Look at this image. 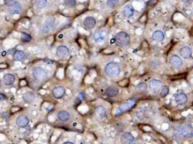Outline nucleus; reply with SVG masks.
Listing matches in <instances>:
<instances>
[{
    "mask_svg": "<svg viewBox=\"0 0 193 144\" xmlns=\"http://www.w3.org/2000/svg\"><path fill=\"white\" fill-rule=\"evenodd\" d=\"M121 67L120 65L114 61L108 63L105 68V72L106 75L112 77L119 75Z\"/></svg>",
    "mask_w": 193,
    "mask_h": 144,
    "instance_id": "f257e3e1",
    "label": "nucleus"
},
{
    "mask_svg": "<svg viewBox=\"0 0 193 144\" xmlns=\"http://www.w3.org/2000/svg\"><path fill=\"white\" fill-rule=\"evenodd\" d=\"M115 41L118 46L120 47H125L129 44L130 38L128 33L121 32L116 34L115 37Z\"/></svg>",
    "mask_w": 193,
    "mask_h": 144,
    "instance_id": "f03ea898",
    "label": "nucleus"
},
{
    "mask_svg": "<svg viewBox=\"0 0 193 144\" xmlns=\"http://www.w3.org/2000/svg\"><path fill=\"white\" fill-rule=\"evenodd\" d=\"M137 102V100L135 98L129 99L125 103L122 104L117 108L115 112V115L118 116L122 114V113L124 112L128 111L136 105Z\"/></svg>",
    "mask_w": 193,
    "mask_h": 144,
    "instance_id": "7ed1b4c3",
    "label": "nucleus"
},
{
    "mask_svg": "<svg viewBox=\"0 0 193 144\" xmlns=\"http://www.w3.org/2000/svg\"><path fill=\"white\" fill-rule=\"evenodd\" d=\"M180 133L183 137L190 138L193 136V126L191 124H186L180 129Z\"/></svg>",
    "mask_w": 193,
    "mask_h": 144,
    "instance_id": "20e7f679",
    "label": "nucleus"
},
{
    "mask_svg": "<svg viewBox=\"0 0 193 144\" xmlns=\"http://www.w3.org/2000/svg\"><path fill=\"white\" fill-rule=\"evenodd\" d=\"M46 72L41 67H36L33 71V77L38 81H43L46 77Z\"/></svg>",
    "mask_w": 193,
    "mask_h": 144,
    "instance_id": "39448f33",
    "label": "nucleus"
},
{
    "mask_svg": "<svg viewBox=\"0 0 193 144\" xmlns=\"http://www.w3.org/2000/svg\"><path fill=\"white\" fill-rule=\"evenodd\" d=\"M21 11V5L16 1H13L8 6V11L11 14H18Z\"/></svg>",
    "mask_w": 193,
    "mask_h": 144,
    "instance_id": "423d86ee",
    "label": "nucleus"
},
{
    "mask_svg": "<svg viewBox=\"0 0 193 144\" xmlns=\"http://www.w3.org/2000/svg\"><path fill=\"white\" fill-rule=\"evenodd\" d=\"M135 140V137L129 132H124L120 137V141L122 144H132Z\"/></svg>",
    "mask_w": 193,
    "mask_h": 144,
    "instance_id": "0eeeda50",
    "label": "nucleus"
},
{
    "mask_svg": "<svg viewBox=\"0 0 193 144\" xmlns=\"http://www.w3.org/2000/svg\"><path fill=\"white\" fill-rule=\"evenodd\" d=\"M56 54L59 58L65 59L70 55V51L67 47L64 46H61L57 49Z\"/></svg>",
    "mask_w": 193,
    "mask_h": 144,
    "instance_id": "6e6552de",
    "label": "nucleus"
},
{
    "mask_svg": "<svg viewBox=\"0 0 193 144\" xmlns=\"http://www.w3.org/2000/svg\"><path fill=\"white\" fill-rule=\"evenodd\" d=\"M163 84L159 80H152L149 84L150 89L152 93H157L162 88Z\"/></svg>",
    "mask_w": 193,
    "mask_h": 144,
    "instance_id": "1a4fd4ad",
    "label": "nucleus"
},
{
    "mask_svg": "<svg viewBox=\"0 0 193 144\" xmlns=\"http://www.w3.org/2000/svg\"><path fill=\"white\" fill-rule=\"evenodd\" d=\"M122 15L126 18H130L134 15L135 9L130 5H127L122 8Z\"/></svg>",
    "mask_w": 193,
    "mask_h": 144,
    "instance_id": "9d476101",
    "label": "nucleus"
},
{
    "mask_svg": "<svg viewBox=\"0 0 193 144\" xmlns=\"http://www.w3.org/2000/svg\"><path fill=\"white\" fill-rule=\"evenodd\" d=\"M107 32L105 30H100L96 32L94 34V39L96 42L103 41L107 37Z\"/></svg>",
    "mask_w": 193,
    "mask_h": 144,
    "instance_id": "9b49d317",
    "label": "nucleus"
},
{
    "mask_svg": "<svg viewBox=\"0 0 193 144\" xmlns=\"http://www.w3.org/2000/svg\"><path fill=\"white\" fill-rule=\"evenodd\" d=\"M169 63L173 67L175 68H180L182 65L183 61L182 59L177 55H172L170 58Z\"/></svg>",
    "mask_w": 193,
    "mask_h": 144,
    "instance_id": "f8f14e48",
    "label": "nucleus"
},
{
    "mask_svg": "<svg viewBox=\"0 0 193 144\" xmlns=\"http://www.w3.org/2000/svg\"><path fill=\"white\" fill-rule=\"evenodd\" d=\"M83 23L86 29H92L96 25V20L93 17L88 16L84 19Z\"/></svg>",
    "mask_w": 193,
    "mask_h": 144,
    "instance_id": "ddd939ff",
    "label": "nucleus"
},
{
    "mask_svg": "<svg viewBox=\"0 0 193 144\" xmlns=\"http://www.w3.org/2000/svg\"><path fill=\"white\" fill-rule=\"evenodd\" d=\"M16 124L21 128L26 127L29 124L28 117L24 115H20L17 117L16 120Z\"/></svg>",
    "mask_w": 193,
    "mask_h": 144,
    "instance_id": "4468645a",
    "label": "nucleus"
},
{
    "mask_svg": "<svg viewBox=\"0 0 193 144\" xmlns=\"http://www.w3.org/2000/svg\"><path fill=\"white\" fill-rule=\"evenodd\" d=\"M65 89L62 86H57L52 90V94L53 96L57 99H60L64 96Z\"/></svg>",
    "mask_w": 193,
    "mask_h": 144,
    "instance_id": "2eb2a0df",
    "label": "nucleus"
},
{
    "mask_svg": "<svg viewBox=\"0 0 193 144\" xmlns=\"http://www.w3.org/2000/svg\"><path fill=\"white\" fill-rule=\"evenodd\" d=\"M119 89L114 86H110L105 90V94L108 97H114L119 94Z\"/></svg>",
    "mask_w": 193,
    "mask_h": 144,
    "instance_id": "dca6fc26",
    "label": "nucleus"
},
{
    "mask_svg": "<svg viewBox=\"0 0 193 144\" xmlns=\"http://www.w3.org/2000/svg\"><path fill=\"white\" fill-rule=\"evenodd\" d=\"M175 102L179 105H183L187 103L188 98L185 93H179L175 96Z\"/></svg>",
    "mask_w": 193,
    "mask_h": 144,
    "instance_id": "f3484780",
    "label": "nucleus"
},
{
    "mask_svg": "<svg viewBox=\"0 0 193 144\" xmlns=\"http://www.w3.org/2000/svg\"><path fill=\"white\" fill-rule=\"evenodd\" d=\"M179 53L182 57L185 59L189 58L192 53L191 48L188 46H184L181 48L179 50Z\"/></svg>",
    "mask_w": 193,
    "mask_h": 144,
    "instance_id": "a211bd4d",
    "label": "nucleus"
},
{
    "mask_svg": "<svg viewBox=\"0 0 193 144\" xmlns=\"http://www.w3.org/2000/svg\"><path fill=\"white\" fill-rule=\"evenodd\" d=\"M95 114L100 119H103L106 116V110L103 106H98L95 109Z\"/></svg>",
    "mask_w": 193,
    "mask_h": 144,
    "instance_id": "6ab92c4d",
    "label": "nucleus"
},
{
    "mask_svg": "<svg viewBox=\"0 0 193 144\" xmlns=\"http://www.w3.org/2000/svg\"><path fill=\"white\" fill-rule=\"evenodd\" d=\"M57 116L58 118L60 121L65 122L69 119L70 115V113L66 110H61L58 113Z\"/></svg>",
    "mask_w": 193,
    "mask_h": 144,
    "instance_id": "aec40b11",
    "label": "nucleus"
},
{
    "mask_svg": "<svg viewBox=\"0 0 193 144\" xmlns=\"http://www.w3.org/2000/svg\"><path fill=\"white\" fill-rule=\"evenodd\" d=\"M3 79H4V82L5 85H12L15 82V77L14 75H13V74H6L4 76Z\"/></svg>",
    "mask_w": 193,
    "mask_h": 144,
    "instance_id": "412c9836",
    "label": "nucleus"
},
{
    "mask_svg": "<svg viewBox=\"0 0 193 144\" xmlns=\"http://www.w3.org/2000/svg\"><path fill=\"white\" fill-rule=\"evenodd\" d=\"M152 38L155 41L157 42L162 41L165 38V35L160 30H157L153 33L152 35Z\"/></svg>",
    "mask_w": 193,
    "mask_h": 144,
    "instance_id": "4be33fe9",
    "label": "nucleus"
},
{
    "mask_svg": "<svg viewBox=\"0 0 193 144\" xmlns=\"http://www.w3.org/2000/svg\"><path fill=\"white\" fill-rule=\"evenodd\" d=\"M23 98L25 102L27 103H32L35 100V96L33 93L28 91L25 93L23 96Z\"/></svg>",
    "mask_w": 193,
    "mask_h": 144,
    "instance_id": "5701e85b",
    "label": "nucleus"
},
{
    "mask_svg": "<svg viewBox=\"0 0 193 144\" xmlns=\"http://www.w3.org/2000/svg\"><path fill=\"white\" fill-rule=\"evenodd\" d=\"M55 19L53 18H48L45 23L44 25V29L46 30H50V29H52L55 26Z\"/></svg>",
    "mask_w": 193,
    "mask_h": 144,
    "instance_id": "b1692460",
    "label": "nucleus"
},
{
    "mask_svg": "<svg viewBox=\"0 0 193 144\" xmlns=\"http://www.w3.org/2000/svg\"><path fill=\"white\" fill-rule=\"evenodd\" d=\"M25 57V53L23 51L17 50L15 51L13 54V58L16 61H20L24 59Z\"/></svg>",
    "mask_w": 193,
    "mask_h": 144,
    "instance_id": "393cba45",
    "label": "nucleus"
},
{
    "mask_svg": "<svg viewBox=\"0 0 193 144\" xmlns=\"http://www.w3.org/2000/svg\"><path fill=\"white\" fill-rule=\"evenodd\" d=\"M148 86L145 82H141L136 86V91L137 93H144L147 90Z\"/></svg>",
    "mask_w": 193,
    "mask_h": 144,
    "instance_id": "a878e982",
    "label": "nucleus"
},
{
    "mask_svg": "<svg viewBox=\"0 0 193 144\" xmlns=\"http://www.w3.org/2000/svg\"><path fill=\"white\" fill-rule=\"evenodd\" d=\"M35 5L38 8H43L47 5V0H35Z\"/></svg>",
    "mask_w": 193,
    "mask_h": 144,
    "instance_id": "bb28decb",
    "label": "nucleus"
},
{
    "mask_svg": "<svg viewBox=\"0 0 193 144\" xmlns=\"http://www.w3.org/2000/svg\"><path fill=\"white\" fill-rule=\"evenodd\" d=\"M21 39L22 42L23 43H28L29 41H31L32 37L30 35L26 33H23L21 34Z\"/></svg>",
    "mask_w": 193,
    "mask_h": 144,
    "instance_id": "cd10ccee",
    "label": "nucleus"
},
{
    "mask_svg": "<svg viewBox=\"0 0 193 144\" xmlns=\"http://www.w3.org/2000/svg\"><path fill=\"white\" fill-rule=\"evenodd\" d=\"M119 4V0H108L107 1V6L110 8H115L118 6Z\"/></svg>",
    "mask_w": 193,
    "mask_h": 144,
    "instance_id": "c85d7f7f",
    "label": "nucleus"
},
{
    "mask_svg": "<svg viewBox=\"0 0 193 144\" xmlns=\"http://www.w3.org/2000/svg\"><path fill=\"white\" fill-rule=\"evenodd\" d=\"M64 4L66 6L69 8H73L76 5V0H64Z\"/></svg>",
    "mask_w": 193,
    "mask_h": 144,
    "instance_id": "c756f323",
    "label": "nucleus"
},
{
    "mask_svg": "<svg viewBox=\"0 0 193 144\" xmlns=\"http://www.w3.org/2000/svg\"><path fill=\"white\" fill-rule=\"evenodd\" d=\"M169 91V87L167 85H165L161 89V91H160V96L162 98H165L168 94Z\"/></svg>",
    "mask_w": 193,
    "mask_h": 144,
    "instance_id": "7c9ffc66",
    "label": "nucleus"
},
{
    "mask_svg": "<svg viewBox=\"0 0 193 144\" xmlns=\"http://www.w3.org/2000/svg\"><path fill=\"white\" fill-rule=\"evenodd\" d=\"M85 94L84 93H80L78 95V97L76 98V100H75V103L77 105H79L80 103L82 102L83 100H84L85 99Z\"/></svg>",
    "mask_w": 193,
    "mask_h": 144,
    "instance_id": "2f4dec72",
    "label": "nucleus"
},
{
    "mask_svg": "<svg viewBox=\"0 0 193 144\" xmlns=\"http://www.w3.org/2000/svg\"><path fill=\"white\" fill-rule=\"evenodd\" d=\"M160 65V63L158 60H154L152 61L151 64V68L153 69H157L159 67Z\"/></svg>",
    "mask_w": 193,
    "mask_h": 144,
    "instance_id": "473e14b6",
    "label": "nucleus"
},
{
    "mask_svg": "<svg viewBox=\"0 0 193 144\" xmlns=\"http://www.w3.org/2000/svg\"><path fill=\"white\" fill-rule=\"evenodd\" d=\"M157 2V0H150V1L148 2L147 5H153L156 4Z\"/></svg>",
    "mask_w": 193,
    "mask_h": 144,
    "instance_id": "72a5a7b5",
    "label": "nucleus"
},
{
    "mask_svg": "<svg viewBox=\"0 0 193 144\" xmlns=\"http://www.w3.org/2000/svg\"><path fill=\"white\" fill-rule=\"evenodd\" d=\"M5 99H6V96L3 94L0 93V100H3Z\"/></svg>",
    "mask_w": 193,
    "mask_h": 144,
    "instance_id": "f704fd0d",
    "label": "nucleus"
},
{
    "mask_svg": "<svg viewBox=\"0 0 193 144\" xmlns=\"http://www.w3.org/2000/svg\"><path fill=\"white\" fill-rule=\"evenodd\" d=\"M8 116V114H7V112H5V113H2V116L4 118H6Z\"/></svg>",
    "mask_w": 193,
    "mask_h": 144,
    "instance_id": "c9c22d12",
    "label": "nucleus"
},
{
    "mask_svg": "<svg viewBox=\"0 0 193 144\" xmlns=\"http://www.w3.org/2000/svg\"><path fill=\"white\" fill-rule=\"evenodd\" d=\"M5 139V136L2 135H0V141H2Z\"/></svg>",
    "mask_w": 193,
    "mask_h": 144,
    "instance_id": "e433bc0d",
    "label": "nucleus"
},
{
    "mask_svg": "<svg viewBox=\"0 0 193 144\" xmlns=\"http://www.w3.org/2000/svg\"><path fill=\"white\" fill-rule=\"evenodd\" d=\"M19 110V108H12V112H16V111H18Z\"/></svg>",
    "mask_w": 193,
    "mask_h": 144,
    "instance_id": "4c0bfd02",
    "label": "nucleus"
},
{
    "mask_svg": "<svg viewBox=\"0 0 193 144\" xmlns=\"http://www.w3.org/2000/svg\"><path fill=\"white\" fill-rule=\"evenodd\" d=\"M6 55V52L5 51H4V52H2V53H1L2 56H5Z\"/></svg>",
    "mask_w": 193,
    "mask_h": 144,
    "instance_id": "58836bf2",
    "label": "nucleus"
},
{
    "mask_svg": "<svg viewBox=\"0 0 193 144\" xmlns=\"http://www.w3.org/2000/svg\"><path fill=\"white\" fill-rule=\"evenodd\" d=\"M74 144L73 143H72V142H70V141H67V142H66V143H64V144Z\"/></svg>",
    "mask_w": 193,
    "mask_h": 144,
    "instance_id": "ea45409f",
    "label": "nucleus"
},
{
    "mask_svg": "<svg viewBox=\"0 0 193 144\" xmlns=\"http://www.w3.org/2000/svg\"><path fill=\"white\" fill-rule=\"evenodd\" d=\"M11 91H12V93H15V91H16V90H15L14 88H12V89H11Z\"/></svg>",
    "mask_w": 193,
    "mask_h": 144,
    "instance_id": "a19ab883",
    "label": "nucleus"
},
{
    "mask_svg": "<svg viewBox=\"0 0 193 144\" xmlns=\"http://www.w3.org/2000/svg\"><path fill=\"white\" fill-rule=\"evenodd\" d=\"M21 144H27V143L24 141H22L21 143Z\"/></svg>",
    "mask_w": 193,
    "mask_h": 144,
    "instance_id": "79ce46f5",
    "label": "nucleus"
},
{
    "mask_svg": "<svg viewBox=\"0 0 193 144\" xmlns=\"http://www.w3.org/2000/svg\"><path fill=\"white\" fill-rule=\"evenodd\" d=\"M21 131H25V129H24L23 128H22L21 129Z\"/></svg>",
    "mask_w": 193,
    "mask_h": 144,
    "instance_id": "37998d69",
    "label": "nucleus"
},
{
    "mask_svg": "<svg viewBox=\"0 0 193 144\" xmlns=\"http://www.w3.org/2000/svg\"><path fill=\"white\" fill-rule=\"evenodd\" d=\"M5 91L6 92H8L9 91V90H5Z\"/></svg>",
    "mask_w": 193,
    "mask_h": 144,
    "instance_id": "c03bdc74",
    "label": "nucleus"
},
{
    "mask_svg": "<svg viewBox=\"0 0 193 144\" xmlns=\"http://www.w3.org/2000/svg\"><path fill=\"white\" fill-rule=\"evenodd\" d=\"M1 55V51H0V55Z\"/></svg>",
    "mask_w": 193,
    "mask_h": 144,
    "instance_id": "a18cd8bd",
    "label": "nucleus"
}]
</instances>
